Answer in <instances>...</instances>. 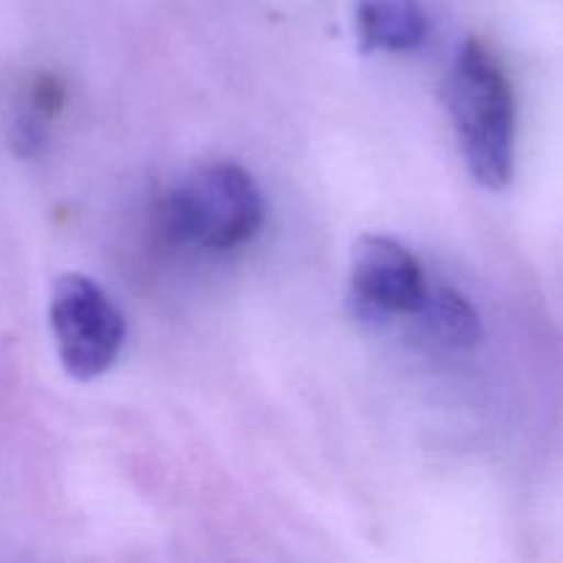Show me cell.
I'll return each instance as SVG.
<instances>
[{
  "label": "cell",
  "instance_id": "6da1fadb",
  "mask_svg": "<svg viewBox=\"0 0 563 563\" xmlns=\"http://www.w3.org/2000/svg\"><path fill=\"white\" fill-rule=\"evenodd\" d=\"M443 99L473 179L504 190L515 176L517 102L504 66L482 42H465L451 60Z\"/></svg>",
  "mask_w": 563,
  "mask_h": 563
},
{
  "label": "cell",
  "instance_id": "7a4b0ae2",
  "mask_svg": "<svg viewBox=\"0 0 563 563\" xmlns=\"http://www.w3.org/2000/svg\"><path fill=\"white\" fill-rule=\"evenodd\" d=\"M165 229L174 240L203 251H231L258 234L264 198L242 165L218 159L198 165L168 192Z\"/></svg>",
  "mask_w": 563,
  "mask_h": 563
},
{
  "label": "cell",
  "instance_id": "3957f363",
  "mask_svg": "<svg viewBox=\"0 0 563 563\" xmlns=\"http://www.w3.org/2000/svg\"><path fill=\"white\" fill-rule=\"evenodd\" d=\"M49 328L60 366L82 383L110 372L124 346V317L102 286L80 273L58 275L53 284Z\"/></svg>",
  "mask_w": 563,
  "mask_h": 563
},
{
  "label": "cell",
  "instance_id": "277c9868",
  "mask_svg": "<svg viewBox=\"0 0 563 563\" xmlns=\"http://www.w3.org/2000/svg\"><path fill=\"white\" fill-rule=\"evenodd\" d=\"M352 300L368 319L410 317L427 295L418 258L390 236L366 234L352 247Z\"/></svg>",
  "mask_w": 563,
  "mask_h": 563
},
{
  "label": "cell",
  "instance_id": "5b68a950",
  "mask_svg": "<svg viewBox=\"0 0 563 563\" xmlns=\"http://www.w3.org/2000/svg\"><path fill=\"white\" fill-rule=\"evenodd\" d=\"M355 25L363 53H412L429 33L418 0H355Z\"/></svg>",
  "mask_w": 563,
  "mask_h": 563
},
{
  "label": "cell",
  "instance_id": "8992f818",
  "mask_svg": "<svg viewBox=\"0 0 563 563\" xmlns=\"http://www.w3.org/2000/svg\"><path fill=\"white\" fill-rule=\"evenodd\" d=\"M410 317L416 319L418 330L429 344L445 346V350H471L482 339V319L476 308L467 297L449 286L427 289Z\"/></svg>",
  "mask_w": 563,
  "mask_h": 563
}]
</instances>
